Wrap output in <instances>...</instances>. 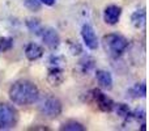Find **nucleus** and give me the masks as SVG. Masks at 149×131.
<instances>
[{"instance_id":"obj_1","label":"nucleus","mask_w":149,"mask_h":131,"mask_svg":"<svg viewBox=\"0 0 149 131\" xmlns=\"http://www.w3.org/2000/svg\"><path fill=\"white\" fill-rule=\"evenodd\" d=\"M8 95H9V98L13 104L28 106L36 104L41 93H39L38 87L34 83L29 81V80H18L10 85Z\"/></svg>"},{"instance_id":"obj_2","label":"nucleus","mask_w":149,"mask_h":131,"mask_svg":"<svg viewBox=\"0 0 149 131\" xmlns=\"http://www.w3.org/2000/svg\"><path fill=\"white\" fill-rule=\"evenodd\" d=\"M102 43H103L105 51L111 58H115V59L122 57L123 53L128 47V41H127L126 37H123L122 34H116V33H110V34L103 36Z\"/></svg>"},{"instance_id":"obj_3","label":"nucleus","mask_w":149,"mask_h":131,"mask_svg":"<svg viewBox=\"0 0 149 131\" xmlns=\"http://www.w3.org/2000/svg\"><path fill=\"white\" fill-rule=\"evenodd\" d=\"M37 102H38L39 113L47 118H58L62 114V102L59 101V98L54 97V96L46 95L43 97L39 96Z\"/></svg>"},{"instance_id":"obj_4","label":"nucleus","mask_w":149,"mask_h":131,"mask_svg":"<svg viewBox=\"0 0 149 131\" xmlns=\"http://www.w3.org/2000/svg\"><path fill=\"white\" fill-rule=\"evenodd\" d=\"M64 58L59 55H52L49 60V74L47 80L51 85L58 87L64 81Z\"/></svg>"},{"instance_id":"obj_5","label":"nucleus","mask_w":149,"mask_h":131,"mask_svg":"<svg viewBox=\"0 0 149 131\" xmlns=\"http://www.w3.org/2000/svg\"><path fill=\"white\" fill-rule=\"evenodd\" d=\"M18 111L9 104H0V130H12L17 126Z\"/></svg>"},{"instance_id":"obj_6","label":"nucleus","mask_w":149,"mask_h":131,"mask_svg":"<svg viewBox=\"0 0 149 131\" xmlns=\"http://www.w3.org/2000/svg\"><path fill=\"white\" fill-rule=\"evenodd\" d=\"M92 98L97 104L98 109L102 111H111L114 109V101L109 97L107 95L102 92L101 89H93L92 90Z\"/></svg>"},{"instance_id":"obj_7","label":"nucleus","mask_w":149,"mask_h":131,"mask_svg":"<svg viewBox=\"0 0 149 131\" xmlns=\"http://www.w3.org/2000/svg\"><path fill=\"white\" fill-rule=\"evenodd\" d=\"M81 37L84 41L85 46L90 50H95L98 47V38L95 34L94 29L90 24H84L81 29Z\"/></svg>"},{"instance_id":"obj_8","label":"nucleus","mask_w":149,"mask_h":131,"mask_svg":"<svg viewBox=\"0 0 149 131\" xmlns=\"http://www.w3.org/2000/svg\"><path fill=\"white\" fill-rule=\"evenodd\" d=\"M41 37L43 39V43L49 47L50 50L58 49V46L60 45V37L58 34V32L52 28H46L42 30Z\"/></svg>"},{"instance_id":"obj_9","label":"nucleus","mask_w":149,"mask_h":131,"mask_svg":"<svg viewBox=\"0 0 149 131\" xmlns=\"http://www.w3.org/2000/svg\"><path fill=\"white\" fill-rule=\"evenodd\" d=\"M122 15V8L118 5H109L103 11V20L109 25H115L118 24Z\"/></svg>"},{"instance_id":"obj_10","label":"nucleus","mask_w":149,"mask_h":131,"mask_svg":"<svg viewBox=\"0 0 149 131\" xmlns=\"http://www.w3.org/2000/svg\"><path fill=\"white\" fill-rule=\"evenodd\" d=\"M95 77H97V81L102 89L110 90L113 88V76H111L110 72L105 71V69H97Z\"/></svg>"},{"instance_id":"obj_11","label":"nucleus","mask_w":149,"mask_h":131,"mask_svg":"<svg viewBox=\"0 0 149 131\" xmlns=\"http://www.w3.org/2000/svg\"><path fill=\"white\" fill-rule=\"evenodd\" d=\"M25 55H26V58H28L29 60L34 62V60H38L39 58L43 55V49H42V46H39L38 43L31 42V43H29L28 46H26Z\"/></svg>"},{"instance_id":"obj_12","label":"nucleus","mask_w":149,"mask_h":131,"mask_svg":"<svg viewBox=\"0 0 149 131\" xmlns=\"http://www.w3.org/2000/svg\"><path fill=\"white\" fill-rule=\"evenodd\" d=\"M77 67H79V69H80V72H81V74L88 75L90 71H92V69H94V59H93L92 57H84L79 62Z\"/></svg>"},{"instance_id":"obj_13","label":"nucleus","mask_w":149,"mask_h":131,"mask_svg":"<svg viewBox=\"0 0 149 131\" xmlns=\"http://www.w3.org/2000/svg\"><path fill=\"white\" fill-rule=\"evenodd\" d=\"M115 108V111L122 119L124 121H128L130 118H132V111L130 110V108L126 105V104H115L114 105Z\"/></svg>"},{"instance_id":"obj_14","label":"nucleus","mask_w":149,"mask_h":131,"mask_svg":"<svg viewBox=\"0 0 149 131\" xmlns=\"http://www.w3.org/2000/svg\"><path fill=\"white\" fill-rule=\"evenodd\" d=\"M145 11L144 9H140V11H136V12H134V15H132L131 17V21L132 24H134L135 28H141V26L145 25Z\"/></svg>"},{"instance_id":"obj_15","label":"nucleus","mask_w":149,"mask_h":131,"mask_svg":"<svg viewBox=\"0 0 149 131\" xmlns=\"http://www.w3.org/2000/svg\"><path fill=\"white\" fill-rule=\"evenodd\" d=\"M26 26H28V29L31 32V33L37 34V36H41L42 30H43V26H42L41 21L37 20V18H28Z\"/></svg>"},{"instance_id":"obj_16","label":"nucleus","mask_w":149,"mask_h":131,"mask_svg":"<svg viewBox=\"0 0 149 131\" xmlns=\"http://www.w3.org/2000/svg\"><path fill=\"white\" fill-rule=\"evenodd\" d=\"M130 93L134 98H139V97H145L147 95V89H145V83L141 84H136L135 87H132L130 89Z\"/></svg>"},{"instance_id":"obj_17","label":"nucleus","mask_w":149,"mask_h":131,"mask_svg":"<svg viewBox=\"0 0 149 131\" xmlns=\"http://www.w3.org/2000/svg\"><path fill=\"white\" fill-rule=\"evenodd\" d=\"M60 130H67V131H84L85 127L82 126L80 122L76 121H67L62 125Z\"/></svg>"},{"instance_id":"obj_18","label":"nucleus","mask_w":149,"mask_h":131,"mask_svg":"<svg viewBox=\"0 0 149 131\" xmlns=\"http://www.w3.org/2000/svg\"><path fill=\"white\" fill-rule=\"evenodd\" d=\"M13 46V39L9 38V37H1L0 38V51L5 53V51H9Z\"/></svg>"},{"instance_id":"obj_19","label":"nucleus","mask_w":149,"mask_h":131,"mask_svg":"<svg viewBox=\"0 0 149 131\" xmlns=\"http://www.w3.org/2000/svg\"><path fill=\"white\" fill-rule=\"evenodd\" d=\"M25 7L28 8L29 11H33V12H37L41 8V0H25Z\"/></svg>"},{"instance_id":"obj_20","label":"nucleus","mask_w":149,"mask_h":131,"mask_svg":"<svg viewBox=\"0 0 149 131\" xmlns=\"http://www.w3.org/2000/svg\"><path fill=\"white\" fill-rule=\"evenodd\" d=\"M76 50H77V53H81V47H80V45L77 43V42H73V43H71V53L72 54H76Z\"/></svg>"},{"instance_id":"obj_21","label":"nucleus","mask_w":149,"mask_h":131,"mask_svg":"<svg viewBox=\"0 0 149 131\" xmlns=\"http://www.w3.org/2000/svg\"><path fill=\"white\" fill-rule=\"evenodd\" d=\"M41 3H43L45 5H54L55 0H41Z\"/></svg>"},{"instance_id":"obj_22","label":"nucleus","mask_w":149,"mask_h":131,"mask_svg":"<svg viewBox=\"0 0 149 131\" xmlns=\"http://www.w3.org/2000/svg\"><path fill=\"white\" fill-rule=\"evenodd\" d=\"M0 80H1V77H0Z\"/></svg>"}]
</instances>
